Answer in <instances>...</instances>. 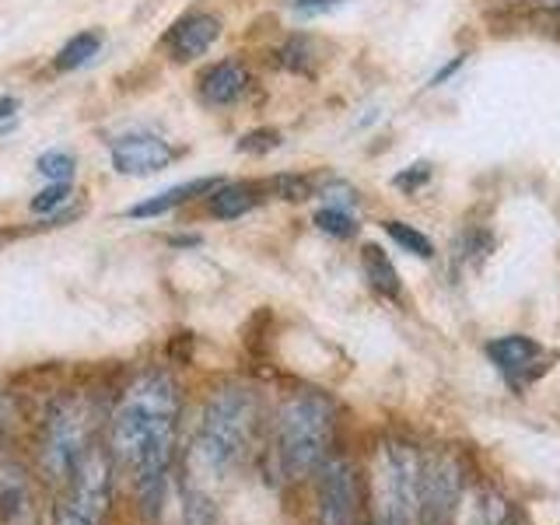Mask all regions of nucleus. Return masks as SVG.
<instances>
[{"label":"nucleus","instance_id":"obj_6","mask_svg":"<svg viewBox=\"0 0 560 525\" xmlns=\"http://www.w3.org/2000/svg\"><path fill=\"white\" fill-rule=\"evenodd\" d=\"M113 508V455L92 448L63 487V501L52 512V525H105Z\"/></svg>","mask_w":560,"mask_h":525},{"label":"nucleus","instance_id":"obj_31","mask_svg":"<svg viewBox=\"0 0 560 525\" xmlns=\"http://www.w3.org/2000/svg\"><path fill=\"white\" fill-rule=\"evenodd\" d=\"M18 469V463L14 459H8L4 452H0V490H4V483H8V477Z\"/></svg>","mask_w":560,"mask_h":525},{"label":"nucleus","instance_id":"obj_20","mask_svg":"<svg viewBox=\"0 0 560 525\" xmlns=\"http://www.w3.org/2000/svg\"><path fill=\"white\" fill-rule=\"evenodd\" d=\"M35 172L46 175L49 183H70L74 179V172H78V162H74V154L70 151H43L39 158H35Z\"/></svg>","mask_w":560,"mask_h":525},{"label":"nucleus","instance_id":"obj_17","mask_svg":"<svg viewBox=\"0 0 560 525\" xmlns=\"http://www.w3.org/2000/svg\"><path fill=\"white\" fill-rule=\"evenodd\" d=\"M364 273H368V284H372L382 298H399V273L378 245H368L364 249Z\"/></svg>","mask_w":560,"mask_h":525},{"label":"nucleus","instance_id":"obj_13","mask_svg":"<svg viewBox=\"0 0 560 525\" xmlns=\"http://www.w3.org/2000/svg\"><path fill=\"white\" fill-rule=\"evenodd\" d=\"M245 92H249V70L242 60H218L200 74V98L214 109L235 105Z\"/></svg>","mask_w":560,"mask_h":525},{"label":"nucleus","instance_id":"obj_9","mask_svg":"<svg viewBox=\"0 0 560 525\" xmlns=\"http://www.w3.org/2000/svg\"><path fill=\"white\" fill-rule=\"evenodd\" d=\"M487 358L494 361V368L515 385V389H525L533 378H539L542 372H547V354H542V347L533 337H522V332L490 340Z\"/></svg>","mask_w":560,"mask_h":525},{"label":"nucleus","instance_id":"obj_5","mask_svg":"<svg viewBox=\"0 0 560 525\" xmlns=\"http://www.w3.org/2000/svg\"><path fill=\"white\" fill-rule=\"evenodd\" d=\"M378 525H424V459L413 445H382L375 463Z\"/></svg>","mask_w":560,"mask_h":525},{"label":"nucleus","instance_id":"obj_7","mask_svg":"<svg viewBox=\"0 0 560 525\" xmlns=\"http://www.w3.org/2000/svg\"><path fill=\"white\" fill-rule=\"evenodd\" d=\"M319 525H358V472L340 455H329L319 466Z\"/></svg>","mask_w":560,"mask_h":525},{"label":"nucleus","instance_id":"obj_12","mask_svg":"<svg viewBox=\"0 0 560 525\" xmlns=\"http://www.w3.org/2000/svg\"><path fill=\"white\" fill-rule=\"evenodd\" d=\"M452 525H512V508H508L504 494L494 487L472 483L463 490L459 504H455Z\"/></svg>","mask_w":560,"mask_h":525},{"label":"nucleus","instance_id":"obj_26","mask_svg":"<svg viewBox=\"0 0 560 525\" xmlns=\"http://www.w3.org/2000/svg\"><path fill=\"white\" fill-rule=\"evenodd\" d=\"M343 4H347V0H291V11L298 18H323L329 11L343 8Z\"/></svg>","mask_w":560,"mask_h":525},{"label":"nucleus","instance_id":"obj_11","mask_svg":"<svg viewBox=\"0 0 560 525\" xmlns=\"http://www.w3.org/2000/svg\"><path fill=\"white\" fill-rule=\"evenodd\" d=\"M221 35V22L214 14H203V11H192L183 14L165 35V49L172 52V60L189 63V60H200L203 52L218 43Z\"/></svg>","mask_w":560,"mask_h":525},{"label":"nucleus","instance_id":"obj_27","mask_svg":"<svg viewBox=\"0 0 560 525\" xmlns=\"http://www.w3.org/2000/svg\"><path fill=\"white\" fill-rule=\"evenodd\" d=\"M428 179H431V165L417 162V165H410L407 172H399L396 179H393V186H399L402 192H417V189L424 186Z\"/></svg>","mask_w":560,"mask_h":525},{"label":"nucleus","instance_id":"obj_23","mask_svg":"<svg viewBox=\"0 0 560 525\" xmlns=\"http://www.w3.org/2000/svg\"><path fill=\"white\" fill-rule=\"evenodd\" d=\"M270 192L284 200H308L312 197V179L308 175H273Z\"/></svg>","mask_w":560,"mask_h":525},{"label":"nucleus","instance_id":"obj_10","mask_svg":"<svg viewBox=\"0 0 560 525\" xmlns=\"http://www.w3.org/2000/svg\"><path fill=\"white\" fill-rule=\"evenodd\" d=\"M109 154L119 175H154L175 162V148L154 133H122L109 144Z\"/></svg>","mask_w":560,"mask_h":525},{"label":"nucleus","instance_id":"obj_32","mask_svg":"<svg viewBox=\"0 0 560 525\" xmlns=\"http://www.w3.org/2000/svg\"><path fill=\"white\" fill-rule=\"evenodd\" d=\"M18 113V98L14 95H0V119H11Z\"/></svg>","mask_w":560,"mask_h":525},{"label":"nucleus","instance_id":"obj_18","mask_svg":"<svg viewBox=\"0 0 560 525\" xmlns=\"http://www.w3.org/2000/svg\"><path fill=\"white\" fill-rule=\"evenodd\" d=\"M98 49H102V32H78V35H70V39L63 43V49L52 57V67L78 70L92 57H98Z\"/></svg>","mask_w":560,"mask_h":525},{"label":"nucleus","instance_id":"obj_19","mask_svg":"<svg viewBox=\"0 0 560 525\" xmlns=\"http://www.w3.org/2000/svg\"><path fill=\"white\" fill-rule=\"evenodd\" d=\"M385 235H389L402 253H410L417 259H431L434 256V242L428 235H420L417 228L402 224V221H385Z\"/></svg>","mask_w":560,"mask_h":525},{"label":"nucleus","instance_id":"obj_22","mask_svg":"<svg viewBox=\"0 0 560 525\" xmlns=\"http://www.w3.org/2000/svg\"><path fill=\"white\" fill-rule=\"evenodd\" d=\"M315 228L332 235V238H354L358 235V221L347 207H323L319 214H315Z\"/></svg>","mask_w":560,"mask_h":525},{"label":"nucleus","instance_id":"obj_29","mask_svg":"<svg viewBox=\"0 0 560 525\" xmlns=\"http://www.w3.org/2000/svg\"><path fill=\"white\" fill-rule=\"evenodd\" d=\"M18 420V407H14V396L11 393H0V431H8Z\"/></svg>","mask_w":560,"mask_h":525},{"label":"nucleus","instance_id":"obj_28","mask_svg":"<svg viewBox=\"0 0 560 525\" xmlns=\"http://www.w3.org/2000/svg\"><path fill=\"white\" fill-rule=\"evenodd\" d=\"M81 214V207H60V210H52V214L46 218V221H39V228L35 232H49V228H63V224H70Z\"/></svg>","mask_w":560,"mask_h":525},{"label":"nucleus","instance_id":"obj_34","mask_svg":"<svg viewBox=\"0 0 560 525\" xmlns=\"http://www.w3.org/2000/svg\"><path fill=\"white\" fill-rule=\"evenodd\" d=\"M539 8H547V11H560V0H536Z\"/></svg>","mask_w":560,"mask_h":525},{"label":"nucleus","instance_id":"obj_21","mask_svg":"<svg viewBox=\"0 0 560 525\" xmlns=\"http://www.w3.org/2000/svg\"><path fill=\"white\" fill-rule=\"evenodd\" d=\"M280 63H284L288 70H298V74H308L312 63H315V43L308 39V35H291V39L280 46Z\"/></svg>","mask_w":560,"mask_h":525},{"label":"nucleus","instance_id":"obj_24","mask_svg":"<svg viewBox=\"0 0 560 525\" xmlns=\"http://www.w3.org/2000/svg\"><path fill=\"white\" fill-rule=\"evenodd\" d=\"M70 200V183H49L39 197H32V214H52Z\"/></svg>","mask_w":560,"mask_h":525},{"label":"nucleus","instance_id":"obj_15","mask_svg":"<svg viewBox=\"0 0 560 525\" xmlns=\"http://www.w3.org/2000/svg\"><path fill=\"white\" fill-rule=\"evenodd\" d=\"M0 525H39L35 494L22 466L11 472L4 490H0Z\"/></svg>","mask_w":560,"mask_h":525},{"label":"nucleus","instance_id":"obj_25","mask_svg":"<svg viewBox=\"0 0 560 525\" xmlns=\"http://www.w3.org/2000/svg\"><path fill=\"white\" fill-rule=\"evenodd\" d=\"M273 148H280V133L277 130H253V133H245L238 140V151H245V154H267Z\"/></svg>","mask_w":560,"mask_h":525},{"label":"nucleus","instance_id":"obj_4","mask_svg":"<svg viewBox=\"0 0 560 525\" xmlns=\"http://www.w3.org/2000/svg\"><path fill=\"white\" fill-rule=\"evenodd\" d=\"M92 428H95L92 407L78 396H67L49 407L39 434V448H35V466H39V477L49 487H67L74 480L84 455L95 448Z\"/></svg>","mask_w":560,"mask_h":525},{"label":"nucleus","instance_id":"obj_14","mask_svg":"<svg viewBox=\"0 0 560 525\" xmlns=\"http://www.w3.org/2000/svg\"><path fill=\"white\" fill-rule=\"evenodd\" d=\"M221 186V179H214V175H207V179H189V183H179V186H172V189H162V192H154V197L148 200H140L127 210V218L133 221H144V218H162L168 214V210L175 207H183L186 200L192 197H207L210 189Z\"/></svg>","mask_w":560,"mask_h":525},{"label":"nucleus","instance_id":"obj_2","mask_svg":"<svg viewBox=\"0 0 560 525\" xmlns=\"http://www.w3.org/2000/svg\"><path fill=\"white\" fill-rule=\"evenodd\" d=\"M256 420L259 402L249 389H238V385L218 389L203 407L197 442H192V463L214 480L228 477L249 452Z\"/></svg>","mask_w":560,"mask_h":525},{"label":"nucleus","instance_id":"obj_33","mask_svg":"<svg viewBox=\"0 0 560 525\" xmlns=\"http://www.w3.org/2000/svg\"><path fill=\"white\" fill-rule=\"evenodd\" d=\"M172 245H175V249H192V245H200V238L197 235H175Z\"/></svg>","mask_w":560,"mask_h":525},{"label":"nucleus","instance_id":"obj_30","mask_svg":"<svg viewBox=\"0 0 560 525\" xmlns=\"http://www.w3.org/2000/svg\"><path fill=\"white\" fill-rule=\"evenodd\" d=\"M463 63H466V57H452V60H448V63H445L442 70H438V74H434V78H431V88H438V84H445V81H448L452 74H459V67H463Z\"/></svg>","mask_w":560,"mask_h":525},{"label":"nucleus","instance_id":"obj_16","mask_svg":"<svg viewBox=\"0 0 560 525\" xmlns=\"http://www.w3.org/2000/svg\"><path fill=\"white\" fill-rule=\"evenodd\" d=\"M256 203H259L256 186H249V183H221L207 192V210L218 221H235L242 214H249Z\"/></svg>","mask_w":560,"mask_h":525},{"label":"nucleus","instance_id":"obj_3","mask_svg":"<svg viewBox=\"0 0 560 525\" xmlns=\"http://www.w3.org/2000/svg\"><path fill=\"white\" fill-rule=\"evenodd\" d=\"M337 434V407L323 393H294L277 420V459L288 480H305L329 459Z\"/></svg>","mask_w":560,"mask_h":525},{"label":"nucleus","instance_id":"obj_1","mask_svg":"<svg viewBox=\"0 0 560 525\" xmlns=\"http://www.w3.org/2000/svg\"><path fill=\"white\" fill-rule=\"evenodd\" d=\"M179 413V385L165 372L137 375L113 413V459L137 483V494L144 498L148 512H154L165 494Z\"/></svg>","mask_w":560,"mask_h":525},{"label":"nucleus","instance_id":"obj_8","mask_svg":"<svg viewBox=\"0 0 560 525\" xmlns=\"http://www.w3.org/2000/svg\"><path fill=\"white\" fill-rule=\"evenodd\" d=\"M463 498V463L452 452H434L424 463V525H452Z\"/></svg>","mask_w":560,"mask_h":525}]
</instances>
